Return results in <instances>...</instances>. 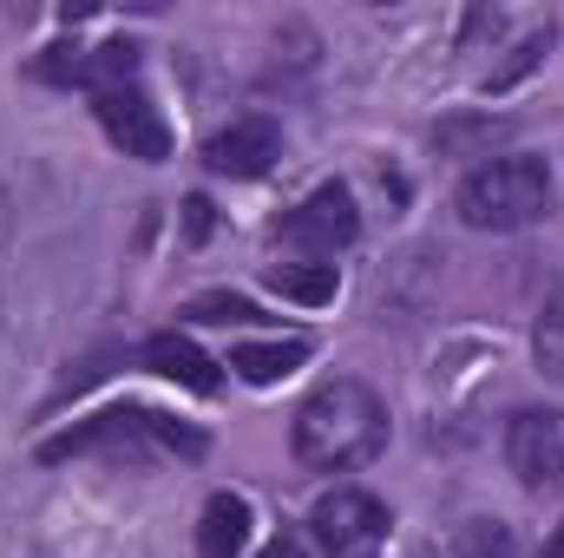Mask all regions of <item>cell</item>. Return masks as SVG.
I'll use <instances>...</instances> for the list:
<instances>
[{
    "instance_id": "21",
    "label": "cell",
    "mask_w": 564,
    "mask_h": 558,
    "mask_svg": "<svg viewBox=\"0 0 564 558\" xmlns=\"http://www.w3.org/2000/svg\"><path fill=\"white\" fill-rule=\"evenodd\" d=\"M0 244H7V184H0Z\"/></svg>"
},
{
    "instance_id": "19",
    "label": "cell",
    "mask_w": 564,
    "mask_h": 558,
    "mask_svg": "<svg viewBox=\"0 0 564 558\" xmlns=\"http://www.w3.org/2000/svg\"><path fill=\"white\" fill-rule=\"evenodd\" d=\"M184 217H191V244H197V237L210 230V197H191V204H184Z\"/></svg>"
},
{
    "instance_id": "5",
    "label": "cell",
    "mask_w": 564,
    "mask_h": 558,
    "mask_svg": "<svg viewBox=\"0 0 564 558\" xmlns=\"http://www.w3.org/2000/svg\"><path fill=\"white\" fill-rule=\"evenodd\" d=\"M93 112H99V132L119 144L126 158H139V164H164L171 158V126H164V112L151 106V93L139 79L93 93Z\"/></svg>"
},
{
    "instance_id": "10",
    "label": "cell",
    "mask_w": 564,
    "mask_h": 558,
    "mask_svg": "<svg viewBox=\"0 0 564 558\" xmlns=\"http://www.w3.org/2000/svg\"><path fill=\"white\" fill-rule=\"evenodd\" d=\"M139 355H144L151 375H164V382H177V388H191V395H217V382H224L217 362H210L191 335H177V329H158Z\"/></svg>"
},
{
    "instance_id": "9",
    "label": "cell",
    "mask_w": 564,
    "mask_h": 558,
    "mask_svg": "<svg viewBox=\"0 0 564 558\" xmlns=\"http://www.w3.org/2000/svg\"><path fill=\"white\" fill-rule=\"evenodd\" d=\"M276 158H282V132H276V119H263V112L230 119L224 132L204 139V164H210L217 178H263Z\"/></svg>"
},
{
    "instance_id": "6",
    "label": "cell",
    "mask_w": 564,
    "mask_h": 558,
    "mask_svg": "<svg viewBox=\"0 0 564 558\" xmlns=\"http://www.w3.org/2000/svg\"><path fill=\"white\" fill-rule=\"evenodd\" d=\"M506 466L525 493H545L564 480V415L558 408H519L506 420Z\"/></svg>"
},
{
    "instance_id": "7",
    "label": "cell",
    "mask_w": 564,
    "mask_h": 558,
    "mask_svg": "<svg viewBox=\"0 0 564 558\" xmlns=\"http://www.w3.org/2000/svg\"><path fill=\"white\" fill-rule=\"evenodd\" d=\"M355 237H361V211H355L348 184H322V191H308V197L282 217V244L308 250L315 264L335 257V250H348Z\"/></svg>"
},
{
    "instance_id": "2",
    "label": "cell",
    "mask_w": 564,
    "mask_h": 558,
    "mask_svg": "<svg viewBox=\"0 0 564 558\" xmlns=\"http://www.w3.org/2000/svg\"><path fill=\"white\" fill-rule=\"evenodd\" d=\"M79 453H106V460H164V453H177V460H197L204 453V433L197 427H184V420L158 415V408H106V415L79 420V427H66V433H53V440H40V460L46 466H59V460H79Z\"/></svg>"
},
{
    "instance_id": "16",
    "label": "cell",
    "mask_w": 564,
    "mask_h": 558,
    "mask_svg": "<svg viewBox=\"0 0 564 558\" xmlns=\"http://www.w3.org/2000/svg\"><path fill=\"white\" fill-rule=\"evenodd\" d=\"M184 315H191V322H263V309H257L250 296H230V289H210V296L184 302Z\"/></svg>"
},
{
    "instance_id": "1",
    "label": "cell",
    "mask_w": 564,
    "mask_h": 558,
    "mask_svg": "<svg viewBox=\"0 0 564 558\" xmlns=\"http://www.w3.org/2000/svg\"><path fill=\"white\" fill-rule=\"evenodd\" d=\"M289 440H295V460L308 473H355V466H368L388 447V401L368 382L335 375L295 408V433Z\"/></svg>"
},
{
    "instance_id": "18",
    "label": "cell",
    "mask_w": 564,
    "mask_h": 558,
    "mask_svg": "<svg viewBox=\"0 0 564 558\" xmlns=\"http://www.w3.org/2000/svg\"><path fill=\"white\" fill-rule=\"evenodd\" d=\"M257 558H308V546H302V533H276Z\"/></svg>"
},
{
    "instance_id": "13",
    "label": "cell",
    "mask_w": 564,
    "mask_h": 558,
    "mask_svg": "<svg viewBox=\"0 0 564 558\" xmlns=\"http://www.w3.org/2000/svg\"><path fill=\"white\" fill-rule=\"evenodd\" d=\"M263 282H270L276 296H289V302H302V309H322V302H335V289H341L335 264H270Z\"/></svg>"
},
{
    "instance_id": "20",
    "label": "cell",
    "mask_w": 564,
    "mask_h": 558,
    "mask_svg": "<svg viewBox=\"0 0 564 558\" xmlns=\"http://www.w3.org/2000/svg\"><path fill=\"white\" fill-rule=\"evenodd\" d=\"M539 558H564V519H558V533H552V546H545Z\"/></svg>"
},
{
    "instance_id": "8",
    "label": "cell",
    "mask_w": 564,
    "mask_h": 558,
    "mask_svg": "<svg viewBox=\"0 0 564 558\" xmlns=\"http://www.w3.org/2000/svg\"><path fill=\"white\" fill-rule=\"evenodd\" d=\"M33 79L106 93V86L139 79V46H132V40H106V46H46V53L33 60Z\"/></svg>"
},
{
    "instance_id": "11",
    "label": "cell",
    "mask_w": 564,
    "mask_h": 558,
    "mask_svg": "<svg viewBox=\"0 0 564 558\" xmlns=\"http://www.w3.org/2000/svg\"><path fill=\"white\" fill-rule=\"evenodd\" d=\"M250 546V500L243 493H210L197 513V558H237Z\"/></svg>"
},
{
    "instance_id": "17",
    "label": "cell",
    "mask_w": 564,
    "mask_h": 558,
    "mask_svg": "<svg viewBox=\"0 0 564 558\" xmlns=\"http://www.w3.org/2000/svg\"><path fill=\"white\" fill-rule=\"evenodd\" d=\"M499 132H506L499 119H473V126H440V144H446V151H466L473 139H499Z\"/></svg>"
},
{
    "instance_id": "15",
    "label": "cell",
    "mask_w": 564,
    "mask_h": 558,
    "mask_svg": "<svg viewBox=\"0 0 564 558\" xmlns=\"http://www.w3.org/2000/svg\"><path fill=\"white\" fill-rule=\"evenodd\" d=\"M453 558H512V526H499V519H473V526H459Z\"/></svg>"
},
{
    "instance_id": "14",
    "label": "cell",
    "mask_w": 564,
    "mask_h": 558,
    "mask_svg": "<svg viewBox=\"0 0 564 558\" xmlns=\"http://www.w3.org/2000/svg\"><path fill=\"white\" fill-rule=\"evenodd\" d=\"M532 355H539V375L564 382V289L545 302V315H539V329H532Z\"/></svg>"
},
{
    "instance_id": "3",
    "label": "cell",
    "mask_w": 564,
    "mask_h": 558,
    "mask_svg": "<svg viewBox=\"0 0 564 558\" xmlns=\"http://www.w3.org/2000/svg\"><path fill=\"white\" fill-rule=\"evenodd\" d=\"M453 211L473 230H525L552 211V171H545V158H519V151L486 158L479 171H466Z\"/></svg>"
},
{
    "instance_id": "12",
    "label": "cell",
    "mask_w": 564,
    "mask_h": 558,
    "mask_svg": "<svg viewBox=\"0 0 564 558\" xmlns=\"http://www.w3.org/2000/svg\"><path fill=\"white\" fill-rule=\"evenodd\" d=\"M302 362H308V342H302V335H282V342H237V348H230V368H237L243 382H257V388L295 375Z\"/></svg>"
},
{
    "instance_id": "4",
    "label": "cell",
    "mask_w": 564,
    "mask_h": 558,
    "mask_svg": "<svg viewBox=\"0 0 564 558\" xmlns=\"http://www.w3.org/2000/svg\"><path fill=\"white\" fill-rule=\"evenodd\" d=\"M308 526H315V546L328 558H381V546H388V506L361 486L322 493Z\"/></svg>"
}]
</instances>
